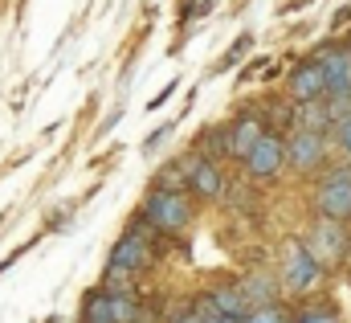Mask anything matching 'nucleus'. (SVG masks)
<instances>
[{"mask_svg":"<svg viewBox=\"0 0 351 323\" xmlns=\"http://www.w3.org/2000/svg\"><path fill=\"white\" fill-rule=\"evenodd\" d=\"M323 278H327V270L319 266V258L306 249L302 238H290L286 249H282V287L290 291V295H315L319 287H323Z\"/></svg>","mask_w":351,"mask_h":323,"instance_id":"1","label":"nucleus"},{"mask_svg":"<svg viewBox=\"0 0 351 323\" xmlns=\"http://www.w3.org/2000/svg\"><path fill=\"white\" fill-rule=\"evenodd\" d=\"M306 249L319 258L323 270H339L351 258V225L348 221H335V217H319L311 230H306Z\"/></svg>","mask_w":351,"mask_h":323,"instance_id":"2","label":"nucleus"},{"mask_svg":"<svg viewBox=\"0 0 351 323\" xmlns=\"http://www.w3.org/2000/svg\"><path fill=\"white\" fill-rule=\"evenodd\" d=\"M143 221L160 234H184L188 221H192V201L188 192L180 188H156L147 201H143Z\"/></svg>","mask_w":351,"mask_h":323,"instance_id":"3","label":"nucleus"},{"mask_svg":"<svg viewBox=\"0 0 351 323\" xmlns=\"http://www.w3.org/2000/svg\"><path fill=\"white\" fill-rule=\"evenodd\" d=\"M315 213L351 225V160L335 164V168H327L319 176V184H315Z\"/></svg>","mask_w":351,"mask_h":323,"instance_id":"4","label":"nucleus"},{"mask_svg":"<svg viewBox=\"0 0 351 323\" xmlns=\"http://www.w3.org/2000/svg\"><path fill=\"white\" fill-rule=\"evenodd\" d=\"M327 152H331L327 131H306V127H294V131L286 135V168H290V172H298V176L319 172V168L327 164Z\"/></svg>","mask_w":351,"mask_h":323,"instance_id":"5","label":"nucleus"},{"mask_svg":"<svg viewBox=\"0 0 351 323\" xmlns=\"http://www.w3.org/2000/svg\"><path fill=\"white\" fill-rule=\"evenodd\" d=\"M241 164H245V172L254 180H278L282 168H286V135L282 131H262Z\"/></svg>","mask_w":351,"mask_h":323,"instance_id":"6","label":"nucleus"},{"mask_svg":"<svg viewBox=\"0 0 351 323\" xmlns=\"http://www.w3.org/2000/svg\"><path fill=\"white\" fill-rule=\"evenodd\" d=\"M152 266V245L143 234H123L119 245L110 249V262H106V278H131V274H143Z\"/></svg>","mask_w":351,"mask_h":323,"instance_id":"7","label":"nucleus"},{"mask_svg":"<svg viewBox=\"0 0 351 323\" xmlns=\"http://www.w3.org/2000/svg\"><path fill=\"white\" fill-rule=\"evenodd\" d=\"M315 62L323 70V98L351 94V49L348 45H323Z\"/></svg>","mask_w":351,"mask_h":323,"instance_id":"8","label":"nucleus"},{"mask_svg":"<svg viewBox=\"0 0 351 323\" xmlns=\"http://www.w3.org/2000/svg\"><path fill=\"white\" fill-rule=\"evenodd\" d=\"M184 180H188L192 197H200V201H221V192H225V176H221L217 160H204V156H192L184 164Z\"/></svg>","mask_w":351,"mask_h":323,"instance_id":"9","label":"nucleus"},{"mask_svg":"<svg viewBox=\"0 0 351 323\" xmlns=\"http://www.w3.org/2000/svg\"><path fill=\"white\" fill-rule=\"evenodd\" d=\"M286 94H290L294 102L323 98V70H319L315 58H311V62H298V66L290 70V78H286Z\"/></svg>","mask_w":351,"mask_h":323,"instance_id":"10","label":"nucleus"},{"mask_svg":"<svg viewBox=\"0 0 351 323\" xmlns=\"http://www.w3.org/2000/svg\"><path fill=\"white\" fill-rule=\"evenodd\" d=\"M262 119L258 115H241L229 131H221V140H225V156H233V160H245V152L258 144V135H262Z\"/></svg>","mask_w":351,"mask_h":323,"instance_id":"11","label":"nucleus"},{"mask_svg":"<svg viewBox=\"0 0 351 323\" xmlns=\"http://www.w3.org/2000/svg\"><path fill=\"white\" fill-rule=\"evenodd\" d=\"M204 303L217 311V315H229V320H241L245 311H250V299H245V291L237 287V282H225V287H213L208 295H204Z\"/></svg>","mask_w":351,"mask_h":323,"instance_id":"12","label":"nucleus"},{"mask_svg":"<svg viewBox=\"0 0 351 323\" xmlns=\"http://www.w3.org/2000/svg\"><path fill=\"white\" fill-rule=\"evenodd\" d=\"M241 291H245V299H250V307H262V303H278V287H274V274H245L241 282H237Z\"/></svg>","mask_w":351,"mask_h":323,"instance_id":"13","label":"nucleus"},{"mask_svg":"<svg viewBox=\"0 0 351 323\" xmlns=\"http://www.w3.org/2000/svg\"><path fill=\"white\" fill-rule=\"evenodd\" d=\"M294 119H298V127H306V131H327V111H323V98L294 102Z\"/></svg>","mask_w":351,"mask_h":323,"instance_id":"14","label":"nucleus"},{"mask_svg":"<svg viewBox=\"0 0 351 323\" xmlns=\"http://www.w3.org/2000/svg\"><path fill=\"white\" fill-rule=\"evenodd\" d=\"M241 323H290V311L282 303H262V307H250Z\"/></svg>","mask_w":351,"mask_h":323,"instance_id":"15","label":"nucleus"},{"mask_svg":"<svg viewBox=\"0 0 351 323\" xmlns=\"http://www.w3.org/2000/svg\"><path fill=\"white\" fill-rule=\"evenodd\" d=\"M110 320L114 323H139V303L131 295H114L110 291Z\"/></svg>","mask_w":351,"mask_h":323,"instance_id":"16","label":"nucleus"},{"mask_svg":"<svg viewBox=\"0 0 351 323\" xmlns=\"http://www.w3.org/2000/svg\"><path fill=\"white\" fill-rule=\"evenodd\" d=\"M86 323H114L110 320V295H102V291H94L86 299Z\"/></svg>","mask_w":351,"mask_h":323,"instance_id":"17","label":"nucleus"},{"mask_svg":"<svg viewBox=\"0 0 351 323\" xmlns=\"http://www.w3.org/2000/svg\"><path fill=\"white\" fill-rule=\"evenodd\" d=\"M327 135H331V144H335V148L351 160V115H348V119H339V123H331V127H327Z\"/></svg>","mask_w":351,"mask_h":323,"instance_id":"18","label":"nucleus"},{"mask_svg":"<svg viewBox=\"0 0 351 323\" xmlns=\"http://www.w3.org/2000/svg\"><path fill=\"white\" fill-rule=\"evenodd\" d=\"M290 323H343V315L331 311V307H306V311H298Z\"/></svg>","mask_w":351,"mask_h":323,"instance_id":"19","label":"nucleus"},{"mask_svg":"<svg viewBox=\"0 0 351 323\" xmlns=\"http://www.w3.org/2000/svg\"><path fill=\"white\" fill-rule=\"evenodd\" d=\"M192 315H196L200 323H241V320H229V315H217V311H213V307L204 303V295L196 299V311H192Z\"/></svg>","mask_w":351,"mask_h":323,"instance_id":"20","label":"nucleus"},{"mask_svg":"<svg viewBox=\"0 0 351 323\" xmlns=\"http://www.w3.org/2000/svg\"><path fill=\"white\" fill-rule=\"evenodd\" d=\"M250 45H254V37H241V41H237V45H233V49L225 54V62H221V66H233V62H237L241 54H250Z\"/></svg>","mask_w":351,"mask_h":323,"instance_id":"21","label":"nucleus"},{"mask_svg":"<svg viewBox=\"0 0 351 323\" xmlns=\"http://www.w3.org/2000/svg\"><path fill=\"white\" fill-rule=\"evenodd\" d=\"M172 323H200V320H196V315L188 311V315H180V320H172Z\"/></svg>","mask_w":351,"mask_h":323,"instance_id":"22","label":"nucleus"},{"mask_svg":"<svg viewBox=\"0 0 351 323\" xmlns=\"http://www.w3.org/2000/svg\"><path fill=\"white\" fill-rule=\"evenodd\" d=\"M348 49H351V45H348Z\"/></svg>","mask_w":351,"mask_h":323,"instance_id":"23","label":"nucleus"},{"mask_svg":"<svg viewBox=\"0 0 351 323\" xmlns=\"http://www.w3.org/2000/svg\"><path fill=\"white\" fill-rule=\"evenodd\" d=\"M348 262H351V258H348Z\"/></svg>","mask_w":351,"mask_h":323,"instance_id":"24","label":"nucleus"}]
</instances>
